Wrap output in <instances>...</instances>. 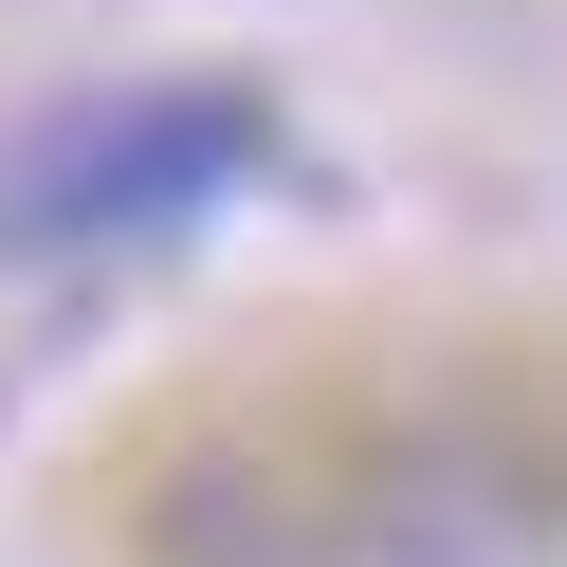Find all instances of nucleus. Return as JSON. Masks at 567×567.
Instances as JSON below:
<instances>
[{
	"label": "nucleus",
	"mask_w": 567,
	"mask_h": 567,
	"mask_svg": "<svg viewBox=\"0 0 567 567\" xmlns=\"http://www.w3.org/2000/svg\"><path fill=\"white\" fill-rule=\"evenodd\" d=\"M275 165V111L238 74H92L0 128V257H128V238L220 220Z\"/></svg>",
	"instance_id": "obj_1"
}]
</instances>
